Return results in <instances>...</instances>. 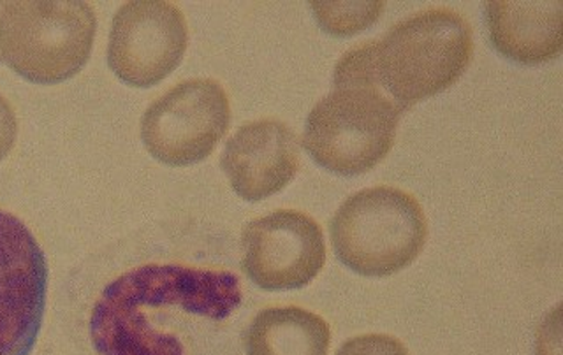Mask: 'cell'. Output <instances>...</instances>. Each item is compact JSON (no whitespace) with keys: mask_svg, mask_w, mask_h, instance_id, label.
<instances>
[{"mask_svg":"<svg viewBox=\"0 0 563 355\" xmlns=\"http://www.w3.org/2000/svg\"><path fill=\"white\" fill-rule=\"evenodd\" d=\"M489 40L501 57L539 66L560 57L563 48L562 0L486 2Z\"/></svg>","mask_w":563,"mask_h":355,"instance_id":"8fae6325","label":"cell"},{"mask_svg":"<svg viewBox=\"0 0 563 355\" xmlns=\"http://www.w3.org/2000/svg\"><path fill=\"white\" fill-rule=\"evenodd\" d=\"M220 166L240 198L263 201L286 189L298 173V137L280 120L245 123L225 143Z\"/></svg>","mask_w":563,"mask_h":355,"instance_id":"30bf717a","label":"cell"},{"mask_svg":"<svg viewBox=\"0 0 563 355\" xmlns=\"http://www.w3.org/2000/svg\"><path fill=\"white\" fill-rule=\"evenodd\" d=\"M187 44L189 29L180 9L172 2L136 0L114 16L108 64L129 87H155L180 66Z\"/></svg>","mask_w":563,"mask_h":355,"instance_id":"ba28073f","label":"cell"},{"mask_svg":"<svg viewBox=\"0 0 563 355\" xmlns=\"http://www.w3.org/2000/svg\"><path fill=\"white\" fill-rule=\"evenodd\" d=\"M560 307L545 319L537 336V355H562L560 352Z\"/></svg>","mask_w":563,"mask_h":355,"instance_id":"2e32d148","label":"cell"},{"mask_svg":"<svg viewBox=\"0 0 563 355\" xmlns=\"http://www.w3.org/2000/svg\"><path fill=\"white\" fill-rule=\"evenodd\" d=\"M322 31L334 37H351L377 22L384 2H310Z\"/></svg>","mask_w":563,"mask_h":355,"instance_id":"4fadbf2b","label":"cell"},{"mask_svg":"<svg viewBox=\"0 0 563 355\" xmlns=\"http://www.w3.org/2000/svg\"><path fill=\"white\" fill-rule=\"evenodd\" d=\"M234 273L187 264H143L111 280L90 315V340L99 355H185L184 342L164 330L166 308L225 321L242 304Z\"/></svg>","mask_w":563,"mask_h":355,"instance_id":"6da1fadb","label":"cell"},{"mask_svg":"<svg viewBox=\"0 0 563 355\" xmlns=\"http://www.w3.org/2000/svg\"><path fill=\"white\" fill-rule=\"evenodd\" d=\"M428 220L412 193L372 187L343 202L331 220V245L343 266L361 277H391L418 259Z\"/></svg>","mask_w":563,"mask_h":355,"instance_id":"277c9868","label":"cell"},{"mask_svg":"<svg viewBox=\"0 0 563 355\" xmlns=\"http://www.w3.org/2000/svg\"><path fill=\"white\" fill-rule=\"evenodd\" d=\"M369 43L378 87L405 111L453 87L474 57L472 26L445 8L413 14Z\"/></svg>","mask_w":563,"mask_h":355,"instance_id":"3957f363","label":"cell"},{"mask_svg":"<svg viewBox=\"0 0 563 355\" xmlns=\"http://www.w3.org/2000/svg\"><path fill=\"white\" fill-rule=\"evenodd\" d=\"M96 31V13L87 2H8L0 11V58L26 81L62 84L84 69Z\"/></svg>","mask_w":563,"mask_h":355,"instance_id":"5b68a950","label":"cell"},{"mask_svg":"<svg viewBox=\"0 0 563 355\" xmlns=\"http://www.w3.org/2000/svg\"><path fill=\"white\" fill-rule=\"evenodd\" d=\"M333 84V92L308 114L305 149L325 171L365 175L391 152L405 110L377 85L372 43L360 44L340 58Z\"/></svg>","mask_w":563,"mask_h":355,"instance_id":"7a4b0ae2","label":"cell"},{"mask_svg":"<svg viewBox=\"0 0 563 355\" xmlns=\"http://www.w3.org/2000/svg\"><path fill=\"white\" fill-rule=\"evenodd\" d=\"M231 125V104L216 79L181 81L150 104L141 119L148 154L167 166H190L210 157Z\"/></svg>","mask_w":563,"mask_h":355,"instance_id":"8992f818","label":"cell"},{"mask_svg":"<svg viewBox=\"0 0 563 355\" xmlns=\"http://www.w3.org/2000/svg\"><path fill=\"white\" fill-rule=\"evenodd\" d=\"M18 134V120L13 108L0 96V163L13 149Z\"/></svg>","mask_w":563,"mask_h":355,"instance_id":"9a60e30c","label":"cell"},{"mask_svg":"<svg viewBox=\"0 0 563 355\" xmlns=\"http://www.w3.org/2000/svg\"><path fill=\"white\" fill-rule=\"evenodd\" d=\"M243 345L246 355H328L331 328L305 308H266L246 328Z\"/></svg>","mask_w":563,"mask_h":355,"instance_id":"7c38bea8","label":"cell"},{"mask_svg":"<svg viewBox=\"0 0 563 355\" xmlns=\"http://www.w3.org/2000/svg\"><path fill=\"white\" fill-rule=\"evenodd\" d=\"M324 264V233L303 211H273L243 229L242 269L260 289H303Z\"/></svg>","mask_w":563,"mask_h":355,"instance_id":"9c48e42d","label":"cell"},{"mask_svg":"<svg viewBox=\"0 0 563 355\" xmlns=\"http://www.w3.org/2000/svg\"><path fill=\"white\" fill-rule=\"evenodd\" d=\"M48 298V263L31 229L0 210V355H31Z\"/></svg>","mask_w":563,"mask_h":355,"instance_id":"52a82bcc","label":"cell"},{"mask_svg":"<svg viewBox=\"0 0 563 355\" xmlns=\"http://www.w3.org/2000/svg\"><path fill=\"white\" fill-rule=\"evenodd\" d=\"M334 355H410L400 340L389 334H361L347 340Z\"/></svg>","mask_w":563,"mask_h":355,"instance_id":"5bb4252c","label":"cell"}]
</instances>
